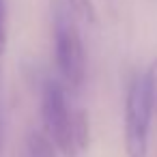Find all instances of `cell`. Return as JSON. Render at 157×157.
Instances as JSON below:
<instances>
[{
	"mask_svg": "<svg viewBox=\"0 0 157 157\" xmlns=\"http://www.w3.org/2000/svg\"><path fill=\"white\" fill-rule=\"evenodd\" d=\"M73 114L75 110H69L65 88L58 82L48 80L41 90V121L45 136L54 142L63 157H80L73 133Z\"/></svg>",
	"mask_w": 157,
	"mask_h": 157,
	"instance_id": "6da1fadb",
	"label": "cell"
},
{
	"mask_svg": "<svg viewBox=\"0 0 157 157\" xmlns=\"http://www.w3.org/2000/svg\"><path fill=\"white\" fill-rule=\"evenodd\" d=\"M153 105L146 93L144 73H136L127 88L125 99V155L146 157L148 153V127L153 116Z\"/></svg>",
	"mask_w": 157,
	"mask_h": 157,
	"instance_id": "7a4b0ae2",
	"label": "cell"
},
{
	"mask_svg": "<svg viewBox=\"0 0 157 157\" xmlns=\"http://www.w3.org/2000/svg\"><path fill=\"white\" fill-rule=\"evenodd\" d=\"M54 45L63 82L71 90H78L84 80V48L73 17L60 7L54 15Z\"/></svg>",
	"mask_w": 157,
	"mask_h": 157,
	"instance_id": "3957f363",
	"label": "cell"
},
{
	"mask_svg": "<svg viewBox=\"0 0 157 157\" xmlns=\"http://www.w3.org/2000/svg\"><path fill=\"white\" fill-rule=\"evenodd\" d=\"M24 157H58V148L45 131H30L24 140Z\"/></svg>",
	"mask_w": 157,
	"mask_h": 157,
	"instance_id": "277c9868",
	"label": "cell"
},
{
	"mask_svg": "<svg viewBox=\"0 0 157 157\" xmlns=\"http://www.w3.org/2000/svg\"><path fill=\"white\" fill-rule=\"evenodd\" d=\"M73 133H75L78 153L84 155L88 151V144H90V123H88L86 110H75V114H73Z\"/></svg>",
	"mask_w": 157,
	"mask_h": 157,
	"instance_id": "5b68a950",
	"label": "cell"
},
{
	"mask_svg": "<svg viewBox=\"0 0 157 157\" xmlns=\"http://www.w3.org/2000/svg\"><path fill=\"white\" fill-rule=\"evenodd\" d=\"M144 82H146V93H148L153 112L157 114V58L148 65V69L144 73Z\"/></svg>",
	"mask_w": 157,
	"mask_h": 157,
	"instance_id": "8992f818",
	"label": "cell"
},
{
	"mask_svg": "<svg viewBox=\"0 0 157 157\" xmlns=\"http://www.w3.org/2000/svg\"><path fill=\"white\" fill-rule=\"evenodd\" d=\"M69 2V7H71V11L78 15V17H82L84 22H88V24H93L95 22V5H93V0H67Z\"/></svg>",
	"mask_w": 157,
	"mask_h": 157,
	"instance_id": "52a82bcc",
	"label": "cell"
},
{
	"mask_svg": "<svg viewBox=\"0 0 157 157\" xmlns=\"http://www.w3.org/2000/svg\"><path fill=\"white\" fill-rule=\"evenodd\" d=\"M7 50V2L0 0V56Z\"/></svg>",
	"mask_w": 157,
	"mask_h": 157,
	"instance_id": "ba28073f",
	"label": "cell"
},
{
	"mask_svg": "<svg viewBox=\"0 0 157 157\" xmlns=\"http://www.w3.org/2000/svg\"><path fill=\"white\" fill-rule=\"evenodd\" d=\"M5 155V118H2V110H0V157Z\"/></svg>",
	"mask_w": 157,
	"mask_h": 157,
	"instance_id": "9c48e42d",
	"label": "cell"
}]
</instances>
